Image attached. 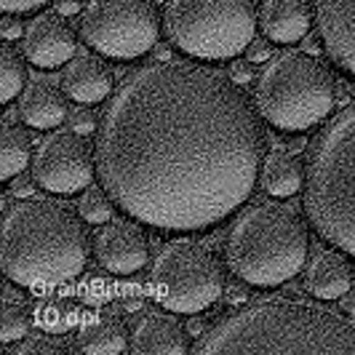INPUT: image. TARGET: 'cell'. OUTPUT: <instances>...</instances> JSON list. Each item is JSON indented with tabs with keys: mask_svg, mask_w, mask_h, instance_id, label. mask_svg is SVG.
<instances>
[{
	"mask_svg": "<svg viewBox=\"0 0 355 355\" xmlns=\"http://www.w3.org/2000/svg\"><path fill=\"white\" fill-rule=\"evenodd\" d=\"M131 353L137 355H187L190 339L187 329L174 315L150 313L131 334Z\"/></svg>",
	"mask_w": 355,
	"mask_h": 355,
	"instance_id": "obj_16",
	"label": "cell"
},
{
	"mask_svg": "<svg viewBox=\"0 0 355 355\" xmlns=\"http://www.w3.org/2000/svg\"><path fill=\"white\" fill-rule=\"evenodd\" d=\"M302 206L329 246L355 257V102L329 118L307 144Z\"/></svg>",
	"mask_w": 355,
	"mask_h": 355,
	"instance_id": "obj_4",
	"label": "cell"
},
{
	"mask_svg": "<svg viewBox=\"0 0 355 355\" xmlns=\"http://www.w3.org/2000/svg\"><path fill=\"white\" fill-rule=\"evenodd\" d=\"M33 318H35L37 329L46 334H67L78 323V304L70 300H59V297H46V300L35 302Z\"/></svg>",
	"mask_w": 355,
	"mask_h": 355,
	"instance_id": "obj_22",
	"label": "cell"
},
{
	"mask_svg": "<svg viewBox=\"0 0 355 355\" xmlns=\"http://www.w3.org/2000/svg\"><path fill=\"white\" fill-rule=\"evenodd\" d=\"M315 21V6L310 0H262L259 27L272 43H300Z\"/></svg>",
	"mask_w": 355,
	"mask_h": 355,
	"instance_id": "obj_15",
	"label": "cell"
},
{
	"mask_svg": "<svg viewBox=\"0 0 355 355\" xmlns=\"http://www.w3.org/2000/svg\"><path fill=\"white\" fill-rule=\"evenodd\" d=\"M96 177L139 225L211 230L251 198L267 158L262 115L230 75L155 59L110 94L94 134Z\"/></svg>",
	"mask_w": 355,
	"mask_h": 355,
	"instance_id": "obj_1",
	"label": "cell"
},
{
	"mask_svg": "<svg viewBox=\"0 0 355 355\" xmlns=\"http://www.w3.org/2000/svg\"><path fill=\"white\" fill-rule=\"evenodd\" d=\"M310 254V222L286 203H251L225 235V262L235 278L275 288L300 275Z\"/></svg>",
	"mask_w": 355,
	"mask_h": 355,
	"instance_id": "obj_5",
	"label": "cell"
},
{
	"mask_svg": "<svg viewBox=\"0 0 355 355\" xmlns=\"http://www.w3.org/2000/svg\"><path fill=\"white\" fill-rule=\"evenodd\" d=\"M49 0H0V8L3 14H14V17H21V14H33L37 8H43Z\"/></svg>",
	"mask_w": 355,
	"mask_h": 355,
	"instance_id": "obj_29",
	"label": "cell"
},
{
	"mask_svg": "<svg viewBox=\"0 0 355 355\" xmlns=\"http://www.w3.org/2000/svg\"><path fill=\"white\" fill-rule=\"evenodd\" d=\"M259 184L267 196L291 198L304 187V166L286 150H272L262 163Z\"/></svg>",
	"mask_w": 355,
	"mask_h": 355,
	"instance_id": "obj_20",
	"label": "cell"
},
{
	"mask_svg": "<svg viewBox=\"0 0 355 355\" xmlns=\"http://www.w3.org/2000/svg\"><path fill=\"white\" fill-rule=\"evenodd\" d=\"M33 163V139L17 123H3L0 128V179H14Z\"/></svg>",
	"mask_w": 355,
	"mask_h": 355,
	"instance_id": "obj_21",
	"label": "cell"
},
{
	"mask_svg": "<svg viewBox=\"0 0 355 355\" xmlns=\"http://www.w3.org/2000/svg\"><path fill=\"white\" fill-rule=\"evenodd\" d=\"M33 182L51 196H75L86 190L96 174L94 147L78 131H53L37 147L30 163Z\"/></svg>",
	"mask_w": 355,
	"mask_h": 355,
	"instance_id": "obj_10",
	"label": "cell"
},
{
	"mask_svg": "<svg viewBox=\"0 0 355 355\" xmlns=\"http://www.w3.org/2000/svg\"><path fill=\"white\" fill-rule=\"evenodd\" d=\"M342 307H345L347 313H355V297L353 294H342Z\"/></svg>",
	"mask_w": 355,
	"mask_h": 355,
	"instance_id": "obj_36",
	"label": "cell"
},
{
	"mask_svg": "<svg viewBox=\"0 0 355 355\" xmlns=\"http://www.w3.org/2000/svg\"><path fill=\"white\" fill-rule=\"evenodd\" d=\"M70 125H72V131H78V134H89V131H96L99 123H96L91 107H78L70 115Z\"/></svg>",
	"mask_w": 355,
	"mask_h": 355,
	"instance_id": "obj_28",
	"label": "cell"
},
{
	"mask_svg": "<svg viewBox=\"0 0 355 355\" xmlns=\"http://www.w3.org/2000/svg\"><path fill=\"white\" fill-rule=\"evenodd\" d=\"M160 17L155 0H89L78 21V35L94 53L134 62L158 46Z\"/></svg>",
	"mask_w": 355,
	"mask_h": 355,
	"instance_id": "obj_9",
	"label": "cell"
},
{
	"mask_svg": "<svg viewBox=\"0 0 355 355\" xmlns=\"http://www.w3.org/2000/svg\"><path fill=\"white\" fill-rule=\"evenodd\" d=\"M257 0H166L163 33L179 53L200 62H230L257 33Z\"/></svg>",
	"mask_w": 355,
	"mask_h": 355,
	"instance_id": "obj_7",
	"label": "cell"
},
{
	"mask_svg": "<svg viewBox=\"0 0 355 355\" xmlns=\"http://www.w3.org/2000/svg\"><path fill=\"white\" fill-rule=\"evenodd\" d=\"M225 267L209 246L171 241L158 251L150 270V297L168 313L196 315L225 294Z\"/></svg>",
	"mask_w": 355,
	"mask_h": 355,
	"instance_id": "obj_8",
	"label": "cell"
},
{
	"mask_svg": "<svg viewBox=\"0 0 355 355\" xmlns=\"http://www.w3.org/2000/svg\"><path fill=\"white\" fill-rule=\"evenodd\" d=\"M334 102V72L313 53L297 49L270 56L254 83V105L262 121L288 134H302L326 121Z\"/></svg>",
	"mask_w": 355,
	"mask_h": 355,
	"instance_id": "obj_6",
	"label": "cell"
},
{
	"mask_svg": "<svg viewBox=\"0 0 355 355\" xmlns=\"http://www.w3.org/2000/svg\"><path fill=\"white\" fill-rule=\"evenodd\" d=\"M353 284L350 262L342 257V251H318L304 272V288L315 300H342Z\"/></svg>",
	"mask_w": 355,
	"mask_h": 355,
	"instance_id": "obj_18",
	"label": "cell"
},
{
	"mask_svg": "<svg viewBox=\"0 0 355 355\" xmlns=\"http://www.w3.org/2000/svg\"><path fill=\"white\" fill-rule=\"evenodd\" d=\"M78 350L89 355H121L128 350V329L112 313H94L91 318L80 320L78 329Z\"/></svg>",
	"mask_w": 355,
	"mask_h": 355,
	"instance_id": "obj_19",
	"label": "cell"
},
{
	"mask_svg": "<svg viewBox=\"0 0 355 355\" xmlns=\"http://www.w3.org/2000/svg\"><path fill=\"white\" fill-rule=\"evenodd\" d=\"M19 118L24 125L37 131L62 125L67 118V91L46 78L33 80L19 96Z\"/></svg>",
	"mask_w": 355,
	"mask_h": 355,
	"instance_id": "obj_17",
	"label": "cell"
},
{
	"mask_svg": "<svg viewBox=\"0 0 355 355\" xmlns=\"http://www.w3.org/2000/svg\"><path fill=\"white\" fill-rule=\"evenodd\" d=\"M33 315H30V310L24 307L21 302H14L11 297L3 302L0 307V342L3 345H11V342H17L21 339L27 331H30V326H33Z\"/></svg>",
	"mask_w": 355,
	"mask_h": 355,
	"instance_id": "obj_24",
	"label": "cell"
},
{
	"mask_svg": "<svg viewBox=\"0 0 355 355\" xmlns=\"http://www.w3.org/2000/svg\"><path fill=\"white\" fill-rule=\"evenodd\" d=\"M24 80H27V67H24L21 51L11 46V40H3L0 43V102L11 105L21 94V89H27Z\"/></svg>",
	"mask_w": 355,
	"mask_h": 355,
	"instance_id": "obj_23",
	"label": "cell"
},
{
	"mask_svg": "<svg viewBox=\"0 0 355 355\" xmlns=\"http://www.w3.org/2000/svg\"><path fill=\"white\" fill-rule=\"evenodd\" d=\"M96 262L112 275H131L150 262V238L131 216L123 222H107L94 238Z\"/></svg>",
	"mask_w": 355,
	"mask_h": 355,
	"instance_id": "obj_11",
	"label": "cell"
},
{
	"mask_svg": "<svg viewBox=\"0 0 355 355\" xmlns=\"http://www.w3.org/2000/svg\"><path fill=\"white\" fill-rule=\"evenodd\" d=\"M91 254L83 216L70 206L19 198L6 206L0 232V267L17 286L49 288L78 278Z\"/></svg>",
	"mask_w": 355,
	"mask_h": 355,
	"instance_id": "obj_3",
	"label": "cell"
},
{
	"mask_svg": "<svg viewBox=\"0 0 355 355\" xmlns=\"http://www.w3.org/2000/svg\"><path fill=\"white\" fill-rule=\"evenodd\" d=\"M67 96L80 105H96L105 102L115 91V75L107 67L105 56L99 53H75L70 62L62 67L59 78Z\"/></svg>",
	"mask_w": 355,
	"mask_h": 355,
	"instance_id": "obj_14",
	"label": "cell"
},
{
	"mask_svg": "<svg viewBox=\"0 0 355 355\" xmlns=\"http://www.w3.org/2000/svg\"><path fill=\"white\" fill-rule=\"evenodd\" d=\"M313 6L326 56L355 78V0H315Z\"/></svg>",
	"mask_w": 355,
	"mask_h": 355,
	"instance_id": "obj_13",
	"label": "cell"
},
{
	"mask_svg": "<svg viewBox=\"0 0 355 355\" xmlns=\"http://www.w3.org/2000/svg\"><path fill=\"white\" fill-rule=\"evenodd\" d=\"M78 37L62 14H40L35 17L21 37V53L37 70L64 67L75 56Z\"/></svg>",
	"mask_w": 355,
	"mask_h": 355,
	"instance_id": "obj_12",
	"label": "cell"
},
{
	"mask_svg": "<svg viewBox=\"0 0 355 355\" xmlns=\"http://www.w3.org/2000/svg\"><path fill=\"white\" fill-rule=\"evenodd\" d=\"M198 355H355V323L315 304L265 300L246 304L209 331Z\"/></svg>",
	"mask_w": 355,
	"mask_h": 355,
	"instance_id": "obj_2",
	"label": "cell"
},
{
	"mask_svg": "<svg viewBox=\"0 0 355 355\" xmlns=\"http://www.w3.org/2000/svg\"><path fill=\"white\" fill-rule=\"evenodd\" d=\"M230 78L238 86L251 83V80H254V62H238V59H235V64H230Z\"/></svg>",
	"mask_w": 355,
	"mask_h": 355,
	"instance_id": "obj_30",
	"label": "cell"
},
{
	"mask_svg": "<svg viewBox=\"0 0 355 355\" xmlns=\"http://www.w3.org/2000/svg\"><path fill=\"white\" fill-rule=\"evenodd\" d=\"M83 297L91 304H102L112 297V288H110V284H107L102 275H89V281L83 286Z\"/></svg>",
	"mask_w": 355,
	"mask_h": 355,
	"instance_id": "obj_27",
	"label": "cell"
},
{
	"mask_svg": "<svg viewBox=\"0 0 355 355\" xmlns=\"http://www.w3.org/2000/svg\"><path fill=\"white\" fill-rule=\"evenodd\" d=\"M123 307L128 310V313H131V310H139V307H142V297H139L134 288H131V291H125V294H123Z\"/></svg>",
	"mask_w": 355,
	"mask_h": 355,
	"instance_id": "obj_35",
	"label": "cell"
},
{
	"mask_svg": "<svg viewBox=\"0 0 355 355\" xmlns=\"http://www.w3.org/2000/svg\"><path fill=\"white\" fill-rule=\"evenodd\" d=\"M53 3H56V14H62V17L80 11V0H53Z\"/></svg>",
	"mask_w": 355,
	"mask_h": 355,
	"instance_id": "obj_34",
	"label": "cell"
},
{
	"mask_svg": "<svg viewBox=\"0 0 355 355\" xmlns=\"http://www.w3.org/2000/svg\"><path fill=\"white\" fill-rule=\"evenodd\" d=\"M14 193H17L19 198L27 196V193H30V184H27V182H21V184H17V187H14Z\"/></svg>",
	"mask_w": 355,
	"mask_h": 355,
	"instance_id": "obj_37",
	"label": "cell"
},
{
	"mask_svg": "<svg viewBox=\"0 0 355 355\" xmlns=\"http://www.w3.org/2000/svg\"><path fill=\"white\" fill-rule=\"evenodd\" d=\"M0 33H3V40L24 37V33H21V21H17L14 14H6V17H3V21H0Z\"/></svg>",
	"mask_w": 355,
	"mask_h": 355,
	"instance_id": "obj_32",
	"label": "cell"
},
{
	"mask_svg": "<svg viewBox=\"0 0 355 355\" xmlns=\"http://www.w3.org/2000/svg\"><path fill=\"white\" fill-rule=\"evenodd\" d=\"M246 51H249V62H265L270 56V43L267 40H251V46Z\"/></svg>",
	"mask_w": 355,
	"mask_h": 355,
	"instance_id": "obj_33",
	"label": "cell"
},
{
	"mask_svg": "<svg viewBox=\"0 0 355 355\" xmlns=\"http://www.w3.org/2000/svg\"><path fill=\"white\" fill-rule=\"evenodd\" d=\"M64 353H70V350L62 347V345H53L51 339L46 337L24 339L21 345L11 347V355H64Z\"/></svg>",
	"mask_w": 355,
	"mask_h": 355,
	"instance_id": "obj_26",
	"label": "cell"
},
{
	"mask_svg": "<svg viewBox=\"0 0 355 355\" xmlns=\"http://www.w3.org/2000/svg\"><path fill=\"white\" fill-rule=\"evenodd\" d=\"M112 206H115V200L107 196L105 187H89L86 196L80 198L78 211L89 225H107L112 219Z\"/></svg>",
	"mask_w": 355,
	"mask_h": 355,
	"instance_id": "obj_25",
	"label": "cell"
},
{
	"mask_svg": "<svg viewBox=\"0 0 355 355\" xmlns=\"http://www.w3.org/2000/svg\"><path fill=\"white\" fill-rule=\"evenodd\" d=\"M249 300V284L246 281H235V284L230 286H225V302H230V304H241V302H246Z\"/></svg>",
	"mask_w": 355,
	"mask_h": 355,
	"instance_id": "obj_31",
	"label": "cell"
}]
</instances>
